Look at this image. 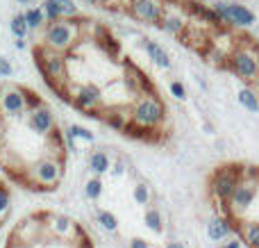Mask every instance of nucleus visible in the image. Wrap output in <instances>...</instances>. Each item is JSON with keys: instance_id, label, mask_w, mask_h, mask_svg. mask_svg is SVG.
<instances>
[{"instance_id": "obj_1", "label": "nucleus", "mask_w": 259, "mask_h": 248, "mask_svg": "<svg viewBox=\"0 0 259 248\" xmlns=\"http://www.w3.org/2000/svg\"><path fill=\"white\" fill-rule=\"evenodd\" d=\"M59 180H62V164L55 157H41L32 162L25 187H30V189H53Z\"/></svg>"}, {"instance_id": "obj_2", "label": "nucleus", "mask_w": 259, "mask_h": 248, "mask_svg": "<svg viewBox=\"0 0 259 248\" xmlns=\"http://www.w3.org/2000/svg\"><path fill=\"white\" fill-rule=\"evenodd\" d=\"M75 34H77V27H75V23H71L68 18L48 23L46 34H44V48H48V50H53V53L62 55L64 50H68L73 46Z\"/></svg>"}, {"instance_id": "obj_3", "label": "nucleus", "mask_w": 259, "mask_h": 248, "mask_svg": "<svg viewBox=\"0 0 259 248\" xmlns=\"http://www.w3.org/2000/svg\"><path fill=\"white\" fill-rule=\"evenodd\" d=\"M34 57H36V62H39V68H41V73H44V77L53 87H57V82L66 80V59H64V55L53 53V50L41 46V48H34Z\"/></svg>"}, {"instance_id": "obj_4", "label": "nucleus", "mask_w": 259, "mask_h": 248, "mask_svg": "<svg viewBox=\"0 0 259 248\" xmlns=\"http://www.w3.org/2000/svg\"><path fill=\"white\" fill-rule=\"evenodd\" d=\"M164 114H166V109L161 105V100L148 96V98L139 100L137 107L132 109V121L141 128H155L164 121Z\"/></svg>"}, {"instance_id": "obj_5", "label": "nucleus", "mask_w": 259, "mask_h": 248, "mask_svg": "<svg viewBox=\"0 0 259 248\" xmlns=\"http://www.w3.org/2000/svg\"><path fill=\"white\" fill-rule=\"evenodd\" d=\"M214 12L221 23H232V25H239V27H250L252 23L257 21L255 14H252L246 5H239V3H230V5L216 3Z\"/></svg>"}, {"instance_id": "obj_6", "label": "nucleus", "mask_w": 259, "mask_h": 248, "mask_svg": "<svg viewBox=\"0 0 259 248\" xmlns=\"http://www.w3.org/2000/svg\"><path fill=\"white\" fill-rule=\"evenodd\" d=\"M230 66H232V71L237 73L239 77H243V80H257V75H259L257 55L250 53V50H246V48L232 53V57H230Z\"/></svg>"}, {"instance_id": "obj_7", "label": "nucleus", "mask_w": 259, "mask_h": 248, "mask_svg": "<svg viewBox=\"0 0 259 248\" xmlns=\"http://www.w3.org/2000/svg\"><path fill=\"white\" fill-rule=\"evenodd\" d=\"M130 12L139 21L155 25L164 16V5H161V0H132L130 3Z\"/></svg>"}, {"instance_id": "obj_8", "label": "nucleus", "mask_w": 259, "mask_h": 248, "mask_svg": "<svg viewBox=\"0 0 259 248\" xmlns=\"http://www.w3.org/2000/svg\"><path fill=\"white\" fill-rule=\"evenodd\" d=\"M39 9L44 12L46 21H50V23L77 16V5L73 0H44V5Z\"/></svg>"}, {"instance_id": "obj_9", "label": "nucleus", "mask_w": 259, "mask_h": 248, "mask_svg": "<svg viewBox=\"0 0 259 248\" xmlns=\"http://www.w3.org/2000/svg\"><path fill=\"white\" fill-rule=\"evenodd\" d=\"M239 185V176L232 171V169H221L214 178H211V191L216 194V198L228 203L230 196H232L234 187Z\"/></svg>"}, {"instance_id": "obj_10", "label": "nucleus", "mask_w": 259, "mask_h": 248, "mask_svg": "<svg viewBox=\"0 0 259 248\" xmlns=\"http://www.w3.org/2000/svg\"><path fill=\"white\" fill-rule=\"evenodd\" d=\"M27 114H30L27 126H30L36 135H44L46 137V135H53V132H55V116H53V112H50L44 103H41L39 107L30 109Z\"/></svg>"}, {"instance_id": "obj_11", "label": "nucleus", "mask_w": 259, "mask_h": 248, "mask_svg": "<svg viewBox=\"0 0 259 248\" xmlns=\"http://www.w3.org/2000/svg\"><path fill=\"white\" fill-rule=\"evenodd\" d=\"M252 200H255V187H252L250 182H239V185L234 187L232 196H230V210L241 214L250 208Z\"/></svg>"}, {"instance_id": "obj_12", "label": "nucleus", "mask_w": 259, "mask_h": 248, "mask_svg": "<svg viewBox=\"0 0 259 248\" xmlns=\"http://www.w3.org/2000/svg\"><path fill=\"white\" fill-rule=\"evenodd\" d=\"M103 103V96H100V89L96 85H84L77 89L75 94V105L80 109H87V112H91L94 107H98V105Z\"/></svg>"}, {"instance_id": "obj_13", "label": "nucleus", "mask_w": 259, "mask_h": 248, "mask_svg": "<svg viewBox=\"0 0 259 248\" xmlns=\"http://www.w3.org/2000/svg\"><path fill=\"white\" fill-rule=\"evenodd\" d=\"M146 53H148V57L152 59V62L157 64L159 68H170V57H168V53H166L164 48H161L159 44H155V41H146Z\"/></svg>"}, {"instance_id": "obj_14", "label": "nucleus", "mask_w": 259, "mask_h": 248, "mask_svg": "<svg viewBox=\"0 0 259 248\" xmlns=\"http://www.w3.org/2000/svg\"><path fill=\"white\" fill-rule=\"evenodd\" d=\"M230 223L225 221V219H211L209 223H207V237H209L211 241H221L225 239V237L230 235Z\"/></svg>"}, {"instance_id": "obj_15", "label": "nucleus", "mask_w": 259, "mask_h": 248, "mask_svg": "<svg viewBox=\"0 0 259 248\" xmlns=\"http://www.w3.org/2000/svg\"><path fill=\"white\" fill-rule=\"evenodd\" d=\"M159 25H161V30H164V32L175 34V36L182 34V30H184V21L180 16H175V14H166V16H161Z\"/></svg>"}, {"instance_id": "obj_16", "label": "nucleus", "mask_w": 259, "mask_h": 248, "mask_svg": "<svg viewBox=\"0 0 259 248\" xmlns=\"http://www.w3.org/2000/svg\"><path fill=\"white\" fill-rule=\"evenodd\" d=\"M89 169L94 173H107L109 171V157H107V153H103V150H98V153H94L89 157Z\"/></svg>"}, {"instance_id": "obj_17", "label": "nucleus", "mask_w": 259, "mask_h": 248, "mask_svg": "<svg viewBox=\"0 0 259 248\" xmlns=\"http://www.w3.org/2000/svg\"><path fill=\"white\" fill-rule=\"evenodd\" d=\"M239 103H241L248 112H255V114L259 112V98H257V94L252 89H241L239 91Z\"/></svg>"}, {"instance_id": "obj_18", "label": "nucleus", "mask_w": 259, "mask_h": 248, "mask_svg": "<svg viewBox=\"0 0 259 248\" xmlns=\"http://www.w3.org/2000/svg\"><path fill=\"white\" fill-rule=\"evenodd\" d=\"M23 18H25V23H27V30H36V27H41L46 23L44 12H41L39 7H30L25 14H23Z\"/></svg>"}, {"instance_id": "obj_19", "label": "nucleus", "mask_w": 259, "mask_h": 248, "mask_svg": "<svg viewBox=\"0 0 259 248\" xmlns=\"http://www.w3.org/2000/svg\"><path fill=\"white\" fill-rule=\"evenodd\" d=\"M9 30H12V34L16 36V39H25L27 36V23H25V18H23V14H16V16L12 18Z\"/></svg>"}, {"instance_id": "obj_20", "label": "nucleus", "mask_w": 259, "mask_h": 248, "mask_svg": "<svg viewBox=\"0 0 259 248\" xmlns=\"http://www.w3.org/2000/svg\"><path fill=\"white\" fill-rule=\"evenodd\" d=\"M98 223H100V226H103L107 232H116V228H118L116 217H114L112 212H107V210H98Z\"/></svg>"}, {"instance_id": "obj_21", "label": "nucleus", "mask_w": 259, "mask_h": 248, "mask_svg": "<svg viewBox=\"0 0 259 248\" xmlns=\"http://www.w3.org/2000/svg\"><path fill=\"white\" fill-rule=\"evenodd\" d=\"M66 139H71V141H75V139H84V141H94L96 137L91 135L89 130H87V128H82V126H71L68 128V132H66Z\"/></svg>"}, {"instance_id": "obj_22", "label": "nucleus", "mask_w": 259, "mask_h": 248, "mask_svg": "<svg viewBox=\"0 0 259 248\" xmlns=\"http://www.w3.org/2000/svg\"><path fill=\"white\" fill-rule=\"evenodd\" d=\"M84 194H87V198L98 200V198H100V194H103V182H100L98 178L89 180V182H87V187H84Z\"/></svg>"}, {"instance_id": "obj_23", "label": "nucleus", "mask_w": 259, "mask_h": 248, "mask_svg": "<svg viewBox=\"0 0 259 248\" xmlns=\"http://www.w3.org/2000/svg\"><path fill=\"white\" fill-rule=\"evenodd\" d=\"M146 226L152 232H161V214L157 210H148L146 212Z\"/></svg>"}, {"instance_id": "obj_24", "label": "nucleus", "mask_w": 259, "mask_h": 248, "mask_svg": "<svg viewBox=\"0 0 259 248\" xmlns=\"http://www.w3.org/2000/svg\"><path fill=\"white\" fill-rule=\"evenodd\" d=\"M246 241L252 248H259V223H250L246 228Z\"/></svg>"}, {"instance_id": "obj_25", "label": "nucleus", "mask_w": 259, "mask_h": 248, "mask_svg": "<svg viewBox=\"0 0 259 248\" xmlns=\"http://www.w3.org/2000/svg\"><path fill=\"white\" fill-rule=\"evenodd\" d=\"M148 198H150V194H148V187L146 185H137V189H134V200L137 203H148Z\"/></svg>"}, {"instance_id": "obj_26", "label": "nucleus", "mask_w": 259, "mask_h": 248, "mask_svg": "<svg viewBox=\"0 0 259 248\" xmlns=\"http://www.w3.org/2000/svg\"><path fill=\"white\" fill-rule=\"evenodd\" d=\"M170 94H173L178 100H184V98H187V89H184L182 82H170Z\"/></svg>"}, {"instance_id": "obj_27", "label": "nucleus", "mask_w": 259, "mask_h": 248, "mask_svg": "<svg viewBox=\"0 0 259 248\" xmlns=\"http://www.w3.org/2000/svg\"><path fill=\"white\" fill-rule=\"evenodd\" d=\"M12 71H14L12 64H9L5 57H0V77H9L12 75Z\"/></svg>"}, {"instance_id": "obj_28", "label": "nucleus", "mask_w": 259, "mask_h": 248, "mask_svg": "<svg viewBox=\"0 0 259 248\" xmlns=\"http://www.w3.org/2000/svg\"><path fill=\"white\" fill-rule=\"evenodd\" d=\"M107 121H109V126L116 128V130H123V128H125V121H123V116H114V114H112Z\"/></svg>"}, {"instance_id": "obj_29", "label": "nucleus", "mask_w": 259, "mask_h": 248, "mask_svg": "<svg viewBox=\"0 0 259 248\" xmlns=\"http://www.w3.org/2000/svg\"><path fill=\"white\" fill-rule=\"evenodd\" d=\"M130 248H150V246H148L146 239H132L130 241Z\"/></svg>"}, {"instance_id": "obj_30", "label": "nucleus", "mask_w": 259, "mask_h": 248, "mask_svg": "<svg viewBox=\"0 0 259 248\" xmlns=\"http://www.w3.org/2000/svg\"><path fill=\"white\" fill-rule=\"evenodd\" d=\"M112 173H114V176H123V164H121V162L114 164V167H112Z\"/></svg>"}, {"instance_id": "obj_31", "label": "nucleus", "mask_w": 259, "mask_h": 248, "mask_svg": "<svg viewBox=\"0 0 259 248\" xmlns=\"http://www.w3.org/2000/svg\"><path fill=\"white\" fill-rule=\"evenodd\" d=\"M223 248H241V246H239V241H230V244H225Z\"/></svg>"}, {"instance_id": "obj_32", "label": "nucleus", "mask_w": 259, "mask_h": 248, "mask_svg": "<svg viewBox=\"0 0 259 248\" xmlns=\"http://www.w3.org/2000/svg\"><path fill=\"white\" fill-rule=\"evenodd\" d=\"M166 248H184L182 244H180V241H170V244L168 246H166Z\"/></svg>"}, {"instance_id": "obj_33", "label": "nucleus", "mask_w": 259, "mask_h": 248, "mask_svg": "<svg viewBox=\"0 0 259 248\" xmlns=\"http://www.w3.org/2000/svg\"><path fill=\"white\" fill-rule=\"evenodd\" d=\"M16 48H25V41H23V39H16Z\"/></svg>"}, {"instance_id": "obj_34", "label": "nucleus", "mask_w": 259, "mask_h": 248, "mask_svg": "<svg viewBox=\"0 0 259 248\" xmlns=\"http://www.w3.org/2000/svg\"><path fill=\"white\" fill-rule=\"evenodd\" d=\"M82 3H87V5H98L100 0H82Z\"/></svg>"}, {"instance_id": "obj_35", "label": "nucleus", "mask_w": 259, "mask_h": 248, "mask_svg": "<svg viewBox=\"0 0 259 248\" xmlns=\"http://www.w3.org/2000/svg\"><path fill=\"white\" fill-rule=\"evenodd\" d=\"M18 3H32V0H18Z\"/></svg>"}, {"instance_id": "obj_36", "label": "nucleus", "mask_w": 259, "mask_h": 248, "mask_svg": "<svg viewBox=\"0 0 259 248\" xmlns=\"http://www.w3.org/2000/svg\"><path fill=\"white\" fill-rule=\"evenodd\" d=\"M0 228H3V221H0Z\"/></svg>"}, {"instance_id": "obj_37", "label": "nucleus", "mask_w": 259, "mask_h": 248, "mask_svg": "<svg viewBox=\"0 0 259 248\" xmlns=\"http://www.w3.org/2000/svg\"><path fill=\"white\" fill-rule=\"evenodd\" d=\"M257 59H259V55H257Z\"/></svg>"}, {"instance_id": "obj_38", "label": "nucleus", "mask_w": 259, "mask_h": 248, "mask_svg": "<svg viewBox=\"0 0 259 248\" xmlns=\"http://www.w3.org/2000/svg\"><path fill=\"white\" fill-rule=\"evenodd\" d=\"M198 3H200V0H198Z\"/></svg>"}]
</instances>
